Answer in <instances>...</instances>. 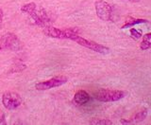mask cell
Instances as JSON below:
<instances>
[{
    "label": "cell",
    "mask_w": 151,
    "mask_h": 125,
    "mask_svg": "<svg viewBox=\"0 0 151 125\" xmlns=\"http://www.w3.org/2000/svg\"><path fill=\"white\" fill-rule=\"evenodd\" d=\"M44 33L48 37L56 38V39H70L74 40L79 35V30L77 28H59L53 26H47L42 28Z\"/></svg>",
    "instance_id": "obj_2"
},
{
    "label": "cell",
    "mask_w": 151,
    "mask_h": 125,
    "mask_svg": "<svg viewBox=\"0 0 151 125\" xmlns=\"http://www.w3.org/2000/svg\"><path fill=\"white\" fill-rule=\"evenodd\" d=\"M2 103L8 110H15L22 103L21 96L13 91H7L2 96Z\"/></svg>",
    "instance_id": "obj_4"
},
{
    "label": "cell",
    "mask_w": 151,
    "mask_h": 125,
    "mask_svg": "<svg viewBox=\"0 0 151 125\" xmlns=\"http://www.w3.org/2000/svg\"><path fill=\"white\" fill-rule=\"evenodd\" d=\"M96 15L102 21H111L112 18V8L108 2L104 0H97L94 2Z\"/></svg>",
    "instance_id": "obj_5"
},
{
    "label": "cell",
    "mask_w": 151,
    "mask_h": 125,
    "mask_svg": "<svg viewBox=\"0 0 151 125\" xmlns=\"http://www.w3.org/2000/svg\"><path fill=\"white\" fill-rule=\"evenodd\" d=\"M2 20H3V11L0 9V28H1L2 25Z\"/></svg>",
    "instance_id": "obj_15"
},
{
    "label": "cell",
    "mask_w": 151,
    "mask_h": 125,
    "mask_svg": "<svg viewBox=\"0 0 151 125\" xmlns=\"http://www.w3.org/2000/svg\"><path fill=\"white\" fill-rule=\"evenodd\" d=\"M140 49L142 50H146L151 49V32H148L143 36V41L140 44Z\"/></svg>",
    "instance_id": "obj_11"
},
{
    "label": "cell",
    "mask_w": 151,
    "mask_h": 125,
    "mask_svg": "<svg viewBox=\"0 0 151 125\" xmlns=\"http://www.w3.org/2000/svg\"><path fill=\"white\" fill-rule=\"evenodd\" d=\"M127 1H129V2H133V3H137V2H140L141 0H127Z\"/></svg>",
    "instance_id": "obj_18"
},
{
    "label": "cell",
    "mask_w": 151,
    "mask_h": 125,
    "mask_svg": "<svg viewBox=\"0 0 151 125\" xmlns=\"http://www.w3.org/2000/svg\"><path fill=\"white\" fill-rule=\"evenodd\" d=\"M75 41L76 43H78V45L82 46V47H87V49H91L93 51H96L97 53H101V54H108L109 52H110V49L107 47H104L100 44H98V43L94 42V41H92V40H88V39H85V38L81 37L78 35L77 37L75 38L73 40Z\"/></svg>",
    "instance_id": "obj_7"
},
{
    "label": "cell",
    "mask_w": 151,
    "mask_h": 125,
    "mask_svg": "<svg viewBox=\"0 0 151 125\" xmlns=\"http://www.w3.org/2000/svg\"><path fill=\"white\" fill-rule=\"evenodd\" d=\"M90 124L93 125H111L112 122L110 119H106V118H92Z\"/></svg>",
    "instance_id": "obj_13"
},
{
    "label": "cell",
    "mask_w": 151,
    "mask_h": 125,
    "mask_svg": "<svg viewBox=\"0 0 151 125\" xmlns=\"http://www.w3.org/2000/svg\"><path fill=\"white\" fill-rule=\"evenodd\" d=\"M21 12L23 13H26L29 16L35 25L44 28L47 26L51 25V19L48 15V13L45 9L34 2H30L23 5L21 8Z\"/></svg>",
    "instance_id": "obj_1"
},
{
    "label": "cell",
    "mask_w": 151,
    "mask_h": 125,
    "mask_svg": "<svg viewBox=\"0 0 151 125\" xmlns=\"http://www.w3.org/2000/svg\"><path fill=\"white\" fill-rule=\"evenodd\" d=\"M0 124H6V121H5V116H2V118H0Z\"/></svg>",
    "instance_id": "obj_16"
},
{
    "label": "cell",
    "mask_w": 151,
    "mask_h": 125,
    "mask_svg": "<svg viewBox=\"0 0 151 125\" xmlns=\"http://www.w3.org/2000/svg\"><path fill=\"white\" fill-rule=\"evenodd\" d=\"M131 121H127L126 119H121V123L123 124H126V123H130Z\"/></svg>",
    "instance_id": "obj_17"
},
{
    "label": "cell",
    "mask_w": 151,
    "mask_h": 125,
    "mask_svg": "<svg viewBox=\"0 0 151 125\" xmlns=\"http://www.w3.org/2000/svg\"><path fill=\"white\" fill-rule=\"evenodd\" d=\"M90 102V95L84 90H78L74 96V102L78 105H84Z\"/></svg>",
    "instance_id": "obj_9"
},
{
    "label": "cell",
    "mask_w": 151,
    "mask_h": 125,
    "mask_svg": "<svg viewBox=\"0 0 151 125\" xmlns=\"http://www.w3.org/2000/svg\"><path fill=\"white\" fill-rule=\"evenodd\" d=\"M126 96V92L121 90L100 89L96 93V99L102 102H111L120 100Z\"/></svg>",
    "instance_id": "obj_3"
},
{
    "label": "cell",
    "mask_w": 151,
    "mask_h": 125,
    "mask_svg": "<svg viewBox=\"0 0 151 125\" xmlns=\"http://www.w3.org/2000/svg\"><path fill=\"white\" fill-rule=\"evenodd\" d=\"M68 78L65 76H58L54 77L50 80H47L45 81H40L35 84V88L37 90H48L54 87H59V86L63 85L67 83Z\"/></svg>",
    "instance_id": "obj_8"
},
{
    "label": "cell",
    "mask_w": 151,
    "mask_h": 125,
    "mask_svg": "<svg viewBox=\"0 0 151 125\" xmlns=\"http://www.w3.org/2000/svg\"><path fill=\"white\" fill-rule=\"evenodd\" d=\"M2 49H3V45H2L1 41H0V50H2Z\"/></svg>",
    "instance_id": "obj_19"
},
{
    "label": "cell",
    "mask_w": 151,
    "mask_h": 125,
    "mask_svg": "<svg viewBox=\"0 0 151 125\" xmlns=\"http://www.w3.org/2000/svg\"><path fill=\"white\" fill-rule=\"evenodd\" d=\"M0 41L2 43L4 49H6L12 51H19L23 49L22 42L15 34H13V33H11V32L6 33V34L2 36Z\"/></svg>",
    "instance_id": "obj_6"
},
{
    "label": "cell",
    "mask_w": 151,
    "mask_h": 125,
    "mask_svg": "<svg viewBox=\"0 0 151 125\" xmlns=\"http://www.w3.org/2000/svg\"><path fill=\"white\" fill-rule=\"evenodd\" d=\"M130 36H131L132 39L138 40L143 35H142V32L140 31H137L136 28H130Z\"/></svg>",
    "instance_id": "obj_14"
},
{
    "label": "cell",
    "mask_w": 151,
    "mask_h": 125,
    "mask_svg": "<svg viewBox=\"0 0 151 125\" xmlns=\"http://www.w3.org/2000/svg\"><path fill=\"white\" fill-rule=\"evenodd\" d=\"M148 21L146 19H142V18H129L126 21V23L121 27L122 30H125V28H129L131 27H133L135 25H138V24H143V23H147Z\"/></svg>",
    "instance_id": "obj_10"
},
{
    "label": "cell",
    "mask_w": 151,
    "mask_h": 125,
    "mask_svg": "<svg viewBox=\"0 0 151 125\" xmlns=\"http://www.w3.org/2000/svg\"><path fill=\"white\" fill-rule=\"evenodd\" d=\"M146 116H147V109H142L141 111H139L138 113H136L135 114V116L133 117V118H132V122H136V123H138V122H141V121H143L144 119H145Z\"/></svg>",
    "instance_id": "obj_12"
}]
</instances>
